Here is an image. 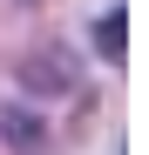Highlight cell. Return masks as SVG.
Returning a JSON list of instances; mask_svg holds the SVG:
<instances>
[{
	"mask_svg": "<svg viewBox=\"0 0 149 155\" xmlns=\"http://www.w3.org/2000/svg\"><path fill=\"white\" fill-rule=\"evenodd\" d=\"M95 47H102V61H122V54H129V7H109V14H102Z\"/></svg>",
	"mask_w": 149,
	"mask_h": 155,
	"instance_id": "6da1fadb",
	"label": "cell"
}]
</instances>
